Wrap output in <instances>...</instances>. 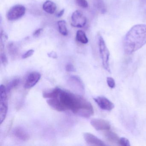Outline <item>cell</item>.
Segmentation results:
<instances>
[{"mask_svg": "<svg viewBox=\"0 0 146 146\" xmlns=\"http://www.w3.org/2000/svg\"><path fill=\"white\" fill-rule=\"evenodd\" d=\"M105 135L107 140L110 142L112 143H118L119 138L117 135L114 132L112 131H106L105 133Z\"/></svg>", "mask_w": 146, "mask_h": 146, "instance_id": "15", "label": "cell"}, {"mask_svg": "<svg viewBox=\"0 0 146 146\" xmlns=\"http://www.w3.org/2000/svg\"><path fill=\"white\" fill-rule=\"evenodd\" d=\"M42 9L47 13L53 14L56 11L57 6L54 2L50 0H47L43 4Z\"/></svg>", "mask_w": 146, "mask_h": 146, "instance_id": "13", "label": "cell"}, {"mask_svg": "<svg viewBox=\"0 0 146 146\" xmlns=\"http://www.w3.org/2000/svg\"><path fill=\"white\" fill-rule=\"evenodd\" d=\"M42 31V29H39L36 30L33 34V35L35 37H38L40 35Z\"/></svg>", "mask_w": 146, "mask_h": 146, "instance_id": "28", "label": "cell"}, {"mask_svg": "<svg viewBox=\"0 0 146 146\" xmlns=\"http://www.w3.org/2000/svg\"><path fill=\"white\" fill-rule=\"evenodd\" d=\"M40 78L41 75L39 72H31L28 76L25 81V88L26 89L33 88L38 82Z\"/></svg>", "mask_w": 146, "mask_h": 146, "instance_id": "11", "label": "cell"}, {"mask_svg": "<svg viewBox=\"0 0 146 146\" xmlns=\"http://www.w3.org/2000/svg\"><path fill=\"white\" fill-rule=\"evenodd\" d=\"M118 143L122 146H130L129 141L125 137H123L119 138Z\"/></svg>", "mask_w": 146, "mask_h": 146, "instance_id": "22", "label": "cell"}, {"mask_svg": "<svg viewBox=\"0 0 146 146\" xmlns=\"http://www.w3.org/2000/svg\"><path fill=\"white\" fill-rule=\"evenodd\" d=\"M90 124L97 131L109 130L111 128L110 123L102 119H93L90 120Z\"/></svg>", "mask_w": 146, "mask_h": 146, "instance_id": "9", "label": "cell"}, {"mask_svg": "<svg viewBox=\"0 0 146 146\" xmlns=\"http://www.w3.org/2000/svg\"><path fill=\"white\" fill-rule=\"evenodd\" d=\"M7 90L5 85H1L0 95V122L1 124L5 121L8 111V104Z\"/></svg>", "mask_w": 146, "mask_h": 146, "instance_id": "4", "label": "cell"}, {"mask_svg": "<svg viewBox=\"0 0 146 146\" xmlns=\"http://www.w3.org/2000/svg\"><path fill=\"white\" fill-rule=\"evenodd\" d=\"M96 8L102 13H105L106 8L105 4L102 0H96Z\"/></svg>", "mask_w": 146, "mask_h": 146, "instance_id": "19", "label": "cell"}, {"mask_svg": "<svg viewBox=\"0 0 146 146\" xmlns=\"http://www.w3.org/2000/svg\"><path fill=\"white\" fill-rule=\"evenodd\" d=\"M76 5L83 8H87L88 7V4L87 0H75Z\"/></svg>", "mask_w": 146, "mask_h": 146, "instance_id": "20", "label": "cell"}, {"mask_svg": "<svg viewBox=\"0 0 146 146\" xmlns=\"http://www.w3.org/2000/svg\"><path fill=\"white\" fill-rule=\"evenodd\" d=\"M34 52H35V51L33 49L29 50V51H27L25 53L23 54L22 56V58L26 59L27 58H29L33 55Z\"/></svg>", "mask_w": 146, "mask_h": 146, "instance_id": "25", "label": "cell"}, {"mask_svg": "<svg viewBox=\"0 0 146 146\" xmlns=\"http://www.w3.org/2000/svg\"><path fill=\"white\" fill-rule=\"evenodd\" d=\"M64 12L65 9H62V10H61V11L57 14L56 17H61L64 15Z\"/></svg>", "mask_w": 146, "mask_h": 146, "instance_id": "29", "label": "cell"}, {"mask_svg": "<svg viewBox=\"0 0 146 146\" xmlns=\"http://www.w3.org/2000/svg\"><path fill=\"white\" fill-rule=\"evenodd\" d=\"M42 96L47 99L48 106L55 111H70L76 115L87 118L94 115L92 104L80 95L56 88L45 91Z\"/></svg>", "mask_w": 146, "mask_h": 146, "instance_id": "1", "label": "cell"}, {"mask_svg": "<svg viewBox=\"0 0 146 146\" xmlns=\"http://www.w3.org/2000/svg\"><path fill=\"white\" fill-rule=\"evenodd\" d=\"M94 100L102 110L110 111L114 108V104L104 96H97L94 98Z\"/></svg>", "mask_w": 146, "mask_h": 146, "instance_id": "8", "label": "cell"}, {"mask_svg": "<svg viewBox=\"0 0 146 146\" xmlns=\"http://www.w3.org/2000/svg\"><path fill=\"white\" fill-rule=\"evenodd\" d=\"M26 8L25 7L22 5H16L9 10L7 17L9 21H16L24 16Z\"/></svg>", "mask_w": 146, "mask_h": 146, "instance_id": "6", "label": "cell"}, {"mask_svg": "<svg viewBox=\"0 0 146 146\" xmlns=\"http://www.w3.org/2000/svg\"><path fill=\"white\" fill-rule=\"evenodd\" d=\"M146 44V25L133 26L125 35L123 46L125 52L131 54Z\"/></svg>", "mask_w": 146, "mask_h": 146, "instance_id": "2", "label": "cell"}, {"mask_svg": "<svg viewBox=\"0 0 146 146\" xmlns=\"http://www.w3.org/2000/svg\"><path fill=\"white\" fill-rule=\"evenodd\" d=\"M84 138L87 144L90 146H104L106 144L94 135L88 132L84 134Z\"/></svg>", "mask_w": 146, "mask_h": 146, "instance_id": "10", "label": "cell"}, {"mask_svg": "<svg viewBox=\"0 0 146 146\" xmlns=\"http://www.w3.org/2000/svg\"><path fill=\"white\" fill-rule=\"evenodd\" d=\"M59 32L64 36H66L68 35V31L66 27V22L64 20H60L58 22Z\"/></svg>", "mask_w": 146, "mask_h": 146, "instance_id": "16", "label": "cell"}, {"mask_svg": "<svg viewBox=\"0 0 146 146\" xmlns=\"http://www.w3.org/2000/svg\"><path fill=\"white\" fill-rule=\"evenodd\" d=\"M8 49L10 54L13 55H15L17 53V48L13 43H10L8 45Z\"/></svg>", "mask_w": 146, "mask_h": 146, "instance_id": "23", "label": "cell"}, {"mask_svg": "<svg viewBox=\"0 0 146 146\" xmlns=\"http://www.w3.org/2000/svg\"><path fill=\"white\" fill-rule=\"evenodd\" d=\"M87 19L80 11H75L71 16V25L77 28H82L87 24Z\"/></svg>", "mask_w": 146, "mask_h": 146, "instance_id": "7", "label": "cell"}, {"mask_svg": "<svg viewBox=\"0 0 146 146\" xmlns=\"http://www.w3.org/2000/svg\"><path fill=\"white\" fill-rule=\"evenodd\" d=\"M19 83H20V80L18 78H16V79L12 80L8 84L7 88H6L7 92H10L11 90H12L13 89L17 88L19 85Z\"/></svg>", "mask_w": 146, "mask_h": 146, "instance_id": "18", "label": "cell"}, {"mask_svg": "<svg viewBox=\"0 0 146 146\" xmlns=\"http://www.w3.org/2000/svg\"><path fill=\"white\" fill-rule=\"evenodd\" d=\"M48 56L49 58H52L53 59H56L58 58V55H57V53L55 52H54V51H52V52L48 53Z\"/></svg>", "mask_w": 146, "mask_h": 146, "instance_id": "27", "label": "cell"}, {"mask_svg": "<svg viewBox=\"0 0 146 146\" xmlns=\"http://www.w3.org/2000/svg\"><path fill=\"white\" fill-rule=\"evenodd\" d=\"M8 36L5 31L2 30L1 32V50L4 51L5 45L8 40Z\"/></svg>", "mask_w": 146, "mask_h": 146, "instance_id": "17", "label": "cell"}, {"mask_svg": "<svg viewBox=\"0 0 146 146\" xmlns=\"http://www.w3.org/2000/svg\"><path fill=\"white\" fill-rule=\"evenodd\" d=\"M107 83L109 88H114L116 86L115 81L111 77H108L107 78Z\"/></svg>", "mask_w": 146, "mask_h": 146, "instance_id": "24", "label": "cell"}, {"mask_svg": "<svg viewBox=\"0 0 146 146\" xmlns=\"http://www.w3.org/2000/svg\"><path fill=\"white\" fill-rule=\"evenodd\" d=\"M1 62L2 64L5 66L8 63V59H7V57L4 51H1Z\"/></svg>", "mask_w": 146, "mask_h": 146, "instance_id": "21", "label": "cell"}, {"mask_svg": "<svg viewBox=\"0 0 146 146\" xmlns=\"http://www.w3.org/2000/svg\"><path fill=\"white\" fill-rule=\"evenodd\" d=\"M98 46L103 67L107 71L110 72L111 70L109 65L110 52L104 39L100 35L98 37Z\"/></svg>", "mask_w": 146, "mask_h": 146, "instance_id": "3", "label": "cell"}, {"mask_svg": "<svg viewBox=\"0 0 146 146\" xmlns=\"http://www.w3.org/2000/svg\"><path fill=\"white\" fill-rule=\"evenodd\" d=\"M76 40L82 44H86L88 42V39L84 31L79 30L76 34Z\"/></svg>", "mask_w": 146, "mask_h": 146, "instance_id": "14", "label": "cell"}, {"mask_svg": "<svg viewBox=\"0 0 146 146\" xmlns=\"http://www.w3.org/2000/svg\"><path fill=\"white\" fill-rule=\"evenodd\" d=\"M67 84L69 87L76 94L82 95L85 93L84 84L79 77L71 76L68 79Z\"/></svg>", "mask_w": 146, "mask_h": 146, "instance_id": "5", "label": "cell"}, {"mask_svg": "<svg viewBox=\"0 0 146 146\" xmlns=\"http://www.w3.org/2000/svg\"><path fill=\"white\" fill-rule=\"evenodd\" d=\"M66 70L68 72H73L76 71V69L74 66L71 64H67L65 67Z\"/></svg>", "mask_w": 146, "mask_h": 146, "instance_id": "26", "label": "cell"}, {"mask_svg": "<svg viewBox=\"0 0 146 146\" xmlns=\"http://www.w3.org/2000/svg\"><path fill=\"white\" fill-rule=\"evenodd\" d=\"M13 134L16 138L21 141H28L30 138V135L28 131L20 126L16 127L13 129Z\"/></svg>", "mask_w": 146, "mask_h": 146, "instance_id": "12", "label": "cell"}]
</instances>
